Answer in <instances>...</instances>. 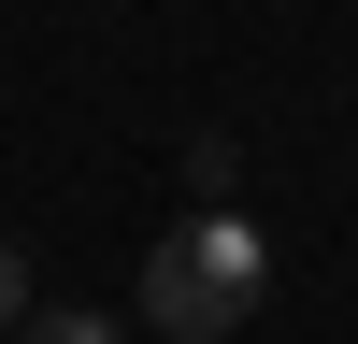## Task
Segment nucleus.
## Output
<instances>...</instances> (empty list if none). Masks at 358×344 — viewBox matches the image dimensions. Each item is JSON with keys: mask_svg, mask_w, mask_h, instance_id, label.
<instances>
[{"mask_svg": "<svg viewBox=\"0 0 358 344\" xmlns=\"http://www.w3.org/2000/svg\"><path fill=\"white\" fill-rule=\"evenodd\" d=\"M258 287H273V258H258L244 201H201V215L143 258V330H172V344H229V330L258 315Z\"/></svg>", "mask_w": 358, "mask_h": 344, "instance_id": "nucleus-1", "label": "nucleus"}, {"mask_svg": "<svg viewBox=\"0 0 358 344\" xmlns=\"http://www.w3.org/2000/svg\"><path fill=\"white\" fill-rule=\"evenodd\" d=\"M187 187H201V201H229V187H244V143H229V129H201V143H187Z\"/></svg>", "mask_w": 358, "mask_h": 344, "instance_id": "nucleus-2", "label": "nucleus"}, {"mask_svg": "<svg viewBox=\"0 0 358 344\" xmlns=\"http://www.w3.org/2000/svg\"><path fill=\"white\" fill-rule=\"evenodd\" d=\"M29 344H115V315H86V301H29Z\"/></svg>", "mask_w": 358, "mask_h": 344, "instance_id": "nucleus-3", "label": "nucleus"}, {"mask_svg": "<svg viewBox=\"0 0 358 344\" xmlns=\"http://www.w3.org/2000/svg\"><path fill=\"white\" fill-rule=\"evenodd\" d=\"M15 315H29V258L0 244V330H15Z\"/></svg>", "mask_w": 358, "mask_h": 344, "instance_id": "nucleus-4", "label": "nucleus"}]
</instances>
